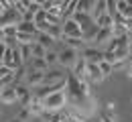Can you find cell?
<instances>
[{
    "label": "cell",
    "mask_w": 132,
    "mask_h": 122,
    "mask_svg": "<svg viewBox=\"0 0 132 122\" xmlns=\"http://www.w3.org/2000/svg\"><path fill=\"white\" fill-rule=\"evenodd\" d=\"M31 49H33V57H45V53H47V47H45V45H41L39 41L31 45Z\"/></svg>",
    "instance_id": "603a6c76"
},
{
    "label": "cell",
    "mask_w": 132,
    "mask_h": 122,
    "mask_svg": "<svg viewBox=\"0 0 132 122\" xmlns=\"http://www.w3.org/2000/svg\"><path fill=\"white\" fill-rule=\"evenodd\" d=\"M16 92H18V102H20V106H29V102L33 100V87H29L27 84H18Z\"/></svg>",
    "instance_id": "30bf717a"
},
{
    "label": "cell",
    "mask_w": 132,
    "mask_h": 122,
    "mask_svg": "<svg viewBox=\"0 0 132 122\" xmlns=\"http://www.w3.org/2000/svg\"><path fill=\"white\" fill-rule=\"evenodd\" d=\"M8 122H24V120H20V118H18V116H16V118H10V120H8Z\"/></svg>",
    "instance_id": "4dcf8cb0"
},
{
    "label": "cell",
    "mask_w": 132,
    "mask_h": 122,
    "mask_svg": "<svg viewBox=\"0 0 132 122\" xmlns=\"http://www.w3.org/2000/svg\"><path fill=\"white\" fill-rule=\"evenodd\" d=\"M128 65H130V59H126V61H116L114 63V71H126Z\"/></svg>",
    "instance_id": "83f0119b"
},
{
    "label": "cell",
    "mask_w": 132,
    "mask_h": 122,
    "mask_svg": "<svg viewBox=\"0 0 132 122\" xmlns=\"http://www.w3.org/2000/svg\"><path fill=\"white\" fill-rule=\"evenodd\" d=\"M27 108L31 110L33 118H35V116H37V118H41V114L45 112V104H43V100H41V98H37L35 94H33V100L29 102V106H27Z\"/></svg>",
    "instance_id": "4fadbf2b"
},
{
    "label": "cell",
    "mask_w": 132,
    "mask_h": 122,
    "mask_svg": "<svg viewBox=\"0 0 132 122\" xmlns=\"http://www.w3.org/2000/svg\"><path fill=\"white\" fill-rule=\"evenodd\" d=\"M63 45L67 47H71V49H75V51H83L85 47H89L83 39H77V37H63V41H61Z\"/></svg>",
    "instance_id": "5bb4252c"
},
{
    "label": "cell",
    "mask_w": 132,
    "mask_h": 122,
    "mask_svg": "<svg viewBox=\"0 0 132 122\" xmlns=\"http://www.w3.org/2000/svg\"><path fill=\"white\" fill-rule=\"evenodd\" d=\"M128 69H130V71H132V59H130V65H128Z\"/></svg>",
    "instance_id": "1f68e13d"
},
{
    "label": "cell",
    "mask_w": 132,
    "mask_h": 122,
    "mask_svg": "<svg viewBox=\"0 0 132 122\" xmlns=\"http://www.w3.org/2000/svg\"><path fill=\"white\" fill-rule=\"evenodd\" d=\"M57 51H59V65L71 71V69H73V65L77 63L79 51H75V49H71V47H67V45H63V47L57 49Z\"/></svg>",
    "instance_id": "3957f363"
},
{
    "label": "cell",
    "mask_w": 132,
    "mask_h": 122,
    "mask_svg": "<svg viewBox=\"0 0 132 122\" xmlns=\"http://www.w3.org/2000/svg\"><path fill=\"white\" fill-rule=\"evenodd\" d=\"M104 59H106V61H110V63H116L114 51H112V49H106V51H104Z\"/></svg>",
    "instance_id": "f1b7e54d"
},
{
    "label": "cell",
    "mask_w": 132,
    "mask_h": 122,
    "mask_svg": "<svg viewBox=\"0 0 132 122\" xmlns=\"http://www.w3.org/2000/svg\"><path fill=\"white\" fill-rule=\"evenodd\" d=\"M85 79L92 84V86H100L106 77H104V73L100 71V65H94V63H89V67H87V75H85Z\"/></svg>",
    "instance_id": "9c48e42d"
},
{
    "label": "cell",
    "mask_w": 132,
    "mask_h": 122,
    "mask_svg": "<svg viewBox=\"0 0 132 122\" xmlns=\"http://www.w3.org/2000/svg\"><path fill=\"white\" fill-rule=\"evenodd\" d=\"M45 61L49 63L51 67L59 65V51H57V49H47V53H45Z\"/></svg>",
    "instance_id": "d6986e66"
},
{
    "label": "cell",
    "mask_w": 132,
    "mask_h": 122,
    "mask_svg": "<svg viewBox=\"0 0 132 122\" xmlns=\"http://www.w3.org/2000/svg\"><path fill=\"white\" fill-rule=\"evenodd\" d=\"M67 73L63 69H55V67H51L49 71H45V79H43V84H57V82H61V79H65Z\"/></svg>",
    "instance_id": "7c38bea8"
},
{
    "label": "cell",
    "mask_w": 132,
    "mask_h": 122,
    "mask_svg": "<svg viewBox=\"0 0 132 122\" xmlns=\"http://www.w3.org/2000/svg\"><path fill=\"white\" fill-rule=\"evenodd\" d=\"M67 106L81 116H94L98 112V100L94 94V86L87 79H79L71 71L67 73Z\"/></svg>",
    "instance_id": "6da1fadb"
},
{
    "label": "cell",
    "mask_w": 132,
    "mask_h": 122,
    "mask_svg": "<svg viewBox=\"0 0 132 122\" xmlns=\"http://www.w3.org/2000/svg\"><path fill=\"white\" fill-rule=\"evenodd\" d=\"M106 110H116V104L114 102H108V104H106Z\"/></svg>",
    "instance_id": "f546056e"
},
{
    "label": "cell",
    "mask_w": 132,
    "mask_h": 122,
    "mask_svg": "<svg viewBox=\"0 0 132 122\" xmlns=\"http://www.w3.org/2000/svg\"><path fill=\"white\" fill-rule=\"evenodd\" d=\"M43 104H45V110H49V112H59V110H65V106H67V94H65V90L53 92L51 96L43 98Z\"/></svg>",
    "instance_id": "7a4b0ae2"
},
{
    "label": "cell",
    "mask_w": 132,
    "mask_h": 122,
    "mask_svg": "<svg viewBox=\"0 0 132 122\" xmlns=\"http://www.w3.org/2000/svg\"><path fill=\"white\" fill-rule=\"evenodd\" d=\"M100 71L104 73V77H110V75L114 73V63H110V61L104 59V61L100 63Z\"/></svg>",
    "instance_id": "7402d4cb"
},
{
    "label": "cell",
    "mask_w": 132,
    "mask_h": 122,
    "mask_svg": "<svg viewBox=\"0 0 132 122\" xmlns=\"http://www.w3.org/2000/svg\"><path fill=\"white\" fill-rule=\"evenodd\" d=\"M18 118L24 122H29L31 118H33V114H31V110L27 108V106H20V110H18Z\"/></svg>",
    "instance_id": "484cf974"
},
{
    "label": "cell",
    "mask_w": 132,
    "mask_h": 122,
    "mask_svg": "<svg viewBox=\"0 0 132 122\" xmlns=\"http://www.w3.org/2000/svg\"><path fill=\"white\" fill-rule=\"evenodd\" d=\"M128 4H130V6H132V0H128Z\"/></svg>",
    "instance_id": "836d02e7"
},
{
    "label": "cell",
    "mask_w": 132,
    "mask_h": 122,
    "mask_svg": "<svg viewBox=\"0 0 132 122\" xmlns=\"http://www.w3.org/2000/svg\"><path fill=\"white\" fill-rule=\"evenodd\" d=\"M130 47H132V33H130Z\"/></svg>",
    "instance_id": "d6a6232c"
},
{
    "label": "cell",
    "mask_w": 132,
    "mask_h": 122,
    "mask_svg": "<svg viewBox=\"0 0 132 122\" xmlns=\"http://www.w3.org/2000/svg\"><path fill=\"white\" fill-rule=\"evenodd\" d=\"M22 20L20 12H16L14 8H8L0 14V29H6V27H16L18 22Z\"/></svg>",
    "instance_id": "5b68a950"
},
{
    "label": "cell",
    "mask_w": 132,
    "mask_h": 122,
    "mask_svg": "<svg viewBox=\"0 0 132 122\" xmlns=\"http://www.w3.org/2000/svg\"><path fill=\"white\" fill-rule=\"evenodd\" d=\"M81 55L85 57L87 63H94V65H100V63L104 61V51H100L96 47H85L81 51Z\"/></svg>",
    "instance_id": "ba28073f"
},
{
    "label": "cell",
    "mask_w": 132,
    "mask_h": 122,
    "mask_svg": "<svg viewBox=\"0 0 132 122\" xmlns=\"http://www.w3.org/2000/svg\"><path fill=\"white\" fill-rule=\"evenodd\" d=\"M94 122H102V120H94Z\"/></svg>",
    "instance_id": "e575fe53"
},
{
    "label": "cell",
    "mask_w": 132,
    "mask_h": 122,
    "mask_svg": "<svg viewBox=\"0 0 132 122\" xmlns=\"http://www.w3.org/2000/svg\"><path fill=\"white\" fill-rule=\"evenodd\" d=\"M130 104H132V100H130Z\"/></svg>",
    "instance_id": "d590c367"
},
{
    "label": "cell",
    "mask_w": 132,
    "mask_h": 122,
    "mask_svg": "<svg viewBox=\"0 0 132 122\" xmlns=\"http://www.w3.org/2000/svg\"><path fill=\"white\" fill-rule=\"evenodd\" d=\"M112 39H114V27H100L98 43H96V45H102V43H110Z\"/></svg>",
    "instance_id": "9a60e30c"
},
{
    "label": "cell",
    "mask_w": 132,
    "mask_h": 122,
    "mask_svg": "<svg viewBox=\"0 0 132 122\" xmlns=\"http://www.w3.org/2000/svg\"><path fill=\"white\" fill-rule=\"evenodd\" d=\"M87 67H89V63L85 61V57L79 53V57H77V63L73 65L71 73H73V75H77L79 79H85V75H87Z\"/></svg>",
    "instance_id": "8fae6325"
},
{
    "label": "cell",
    "mask_w": 132,
    "mask_h": 122,
    "mask_svg": "<svg viewBox=\"0 0 132 122\" xmlns=\"http://www.w3.org/2000/svg\"><path fill=\"white\" fill-rule=\"evenodd\" d=\"M37 41H39L41 45H45L47 49H53V47H55V43H57V41H55V39H51L47 33H39V35H37Z\"/></svg>",
    "instance_id": "ffe728a7"
},
{
    "label": "cell",
    "mask_w": 132,
    "mask_h": 122,
    "mask_svg": "<svg viewBox=\"0 0 132 122\" xmlns=\"http://www.w3.org/2000/svg\"><path fill=\"white\" fill-rule=\"evenodd\" d=\"M116 8H118L120 14H126V10L130 8V4H128V0H118L116 2Z\"/></svg>",
    "instance_id": "4316f807"
},
{
    "label": "cell",
    "mask_w": 132,
    "mask_h": 122,
    "mask_svg": "<svg viewBox=\"0 0 132 122\" xmlns=\"http://www.w3.org/2000/svg\"><path fill=\"white\" fill-rule=\"evenodd\" d=\"M61 29H63V35H65V37H77V39H83V27L73 17L63 18Z\"/></svg>",
    "instance_id": "277c9868"
},
{
    "label": "cell",
    "mask_w": 132,
    "mask_h": 122,
    "mask_svg": "<svg viewBox=\"0 0 132 122\" xmlns=\"http://www.w3.org/2000/svg\"><path fill=\"white\" fill-rule=\"evenodd\" d=\"M45 79V71H39V69H33V67H27V75H24V84L29 87H39Z\"/></svg>",
    "instance_id": "8992f818"
},
{
    "label": "cell",
    "mask_w": 132,
    "mask_h": 122,
    "mask_svg": "<svg viewBox=\"0 0 132 122\" xmlns=\"http://www.w3.org/2000/svg\"><path fill=\"white\" fill-rule=\"evenodd\" d=\"M126 35H130V31L126 29V25L114 22V37H126Z\"/></svg>",
    "instance_id": "cb8c5ba5"
},
{
    "label": "cell",
    "mask_w": 132,
    "mask_h": 122,
    "mask_svg": "<svg viewBox=\"0 0 132 122\" xmlns=\"http://www.w3.org/2000/svg\"><path fill=\"white\" fill-rule=\"evenodd\" d=\"M0 102L6 106H12L18 102V92H16V86L10 84V86H4L2 92H0Z\"/></svg>",
    "instance_id": "52a82bcc"
},
{
    "label": "cell",
    "mask_w": 132,
    "mask_h": 122,
    "mask_svg": "<svg viewBox=\"0 0 132 122\" xmlns=\"http://www.w3.org/2000/svg\"><path fill=\"white\" fill-rule=\"evenodd\" d=\"M2 65L14 69V47H6V53H4V57H2Z\"/></svg>",
    "instance_id": "ac0fdd59"
},
{
    "label": "cell",
    "mask_w": 132,
    "mask_h": 122,
    "mask_svg": "<svg viewBox=\"0 0 132 122\" xmlns=\"http://www.w3.org/2000/svg\"><path fill=\"white\" fill-rule=\"evenodd\" d=\"M16 31L18 33H39L35 20H20V22L16 25Z\"/></svg>",
    "instance_id": "e0dca14e"
},
{
    "label": "cell",
    "mask_w": 132,
    "mask_h": 122,
    "mask_svg": "<svg viewBox=\"0 0 132 122\" xmlns=\"http://www.w3.org/2000/svg\"><path fill=\"white\" fill-rule=\"evenodd\" d=\"M27 65L33 67V69H39V71H49L51 69V65L45 61V57H31V61Z\"/></svg>",
    "instance_id": "2e32d148"
},
{
    "label": "cell",
    "mask_w": 132,
    "mask_h": 122,
    "mask_svg": "<svg viewBox=\"0 0 132 122\" xmlns=\"http://www.w3.org/2000/svg\"><path fill=\"white\" fill-rule=\"evenodd\" d=\"M100 120L102 122H118V116L114 114V110H102L100 112Z\"/></svg>",
    "instance_id": "44dd1931"
},
{
    "label": "cell",
    "mask_w": 132,
    "mask_h": 122,
    "mask_svg": "<svg viewBox=\"0 0 132 122\" xmlns=\"http://www.w3.org/2000/svg\"><path fill=\"white\" fill-rule=\"evenodd\" d=\"M20 47V53H22V59H24V65L31 61V57H33V49H31V45H18Z\"/></svg>",
    "instance_id": "d4e9b609"
}]
</instances>
